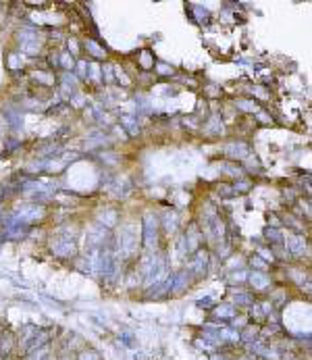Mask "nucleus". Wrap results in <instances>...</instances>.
I'll return each instance as SVG.
<instances>
[{"mask_svg": "<svg viewBox=\"0 0 312 360\" xmlns=\"http://www.w3.org/2000/svg\"><path fill=\"white\" fill-rule=\"evenodd\" d=\"M156 240H158V219L152 213L144 217V244L146 248H154Z\"/></svg>", "mask_w": 312, "mask_h": 360, "instance_id": "obj_1", "label": "nucleus"}, {"mask_svg": "<svg viewBox=\"0 0 312 360\" xmlns=\"http://www.w3.org/2000/svg\"><path fill=\"white\" fill-rule=\"evenodd\" d=\"M52 252L57 256H60V258H69V256L75 254V244L71 240H58V241L52 244Z\"/></svg>", "mask_w": 312, "mask_h": 360, "instance_id": "obj_2", "label": "nucleus"}, {"mask_svg": "<svg viewBox=\"0 0 312 360\" xmlns=\"http://www.w3.org/2000/svg\"><path fill=\"white\" fill-rule=\"evenodd\" d=\"M225 154L229 159H246V156H250V148L244 142H233L225 146Z\"/></svg>", "mask_w": 312, "mask_h": 360, "instance_id": "obj_3", "label": "nucleus"}, {"mask_svg": "<svg viewBox=\"0 0 312 360\" xmlns=\"http://www.w3.org/2000/svg\"><path fill=\"white\" fill-rule=\"evenodd\" d=\"M192 273H196V275H204L206 269H208V254L206 252H198L196 258H194V262L190 264Z\"/></svg>", "mask_w": 312, "mask_h": 360, "instance_id": "obj_4", "label": "nucleus"}, {"mask_svg": "<svg viewBox=\"0 0 312 360\" xmlns=\"http://www.w3.org/2000/svg\"><path fill=\"white\" fill-rule=\"evenodd\" d=\"M190 281H192L190 273L181 271V273H177V275H173V285H171V289H175V292L179 294V292H183V289L190 285Z\"/></svg>", "mask_w": 312, "mask_h": 360, "instance_id": "obj_5", "label": "nucleus"}, {"mask_svg": "<svg viewBox=\"0 0 312 360\" xmlns=\"http://www.w3.org/2000/svg\"><path fill=\"white\" fill-rule=\"evenodd\" d=\"M250 283L254 285V289H267L271 285V279L267 277V273H260V271H254L250 275Z\"/></svg>", "mask_w": 312, "mask_h": 360, "instance_id": "obj_6", "label": "nucleus"}, {"mask_svg": "<svg viewBox=\"0 0 312 360\" xmlns=\"http://www.w3.org/2000/svg\"><path fill=\"white\" fill-rule=\"evenodd\" d=\"M287 246H290V252L300 256V254H304V250H306V240H304V236H292L287 240Z\"/></svg>", "mask_w": 312, "mask_h": 360, "instance_id": "obj_7", "label": "nucleus"}, {"mask_svg": "<svg viewBox=\"0 0 312 360\" xmlns=\"http://www.w3.org/2000/svg\"><path fill=\"white\" fill-rule=\"evenodd\" d=\"M121 123H123V127L129 131V136H137L139 134V127H137V123H136L134 117H121Z\"/></svg>", "mask_w": 312, "mask_h": 360, "instance_id": "obj_8", "label": "nucleus"}, {"mask_svg": "<svg viewBox=\"0 0 312 360\" xmlns=\"http://www.w3.org/2000/svg\"><path fill=\"white\" fill-rule=\"evenodd\" d=\"M218 169L225 171V173L231 175V177H239L241 173H244V169L237 167V165H231V162H221V165H218Z\"/></svg>", "mask_w": 312, "mask_h": 360, "instance_id": "obj_9", "label": "nucleus"}, {"mask_svg": "<svg viewBox=\"0 0 312 360\" xmlns=\"http://www.w3.org/2000/svg\"><path fill=\"white\" fill-rule=\"evenodd\" d=\"M214 317H218V319H233V317H235V308L229 306V304H223L221 308L214 310Z\"/></svg>", "mask_w": 312, "mask_h": 360, "instance_id": "obj_10", "label": "nucleus"}, {"mask_svg": "<svg viewBox=\"0 0 312 360\" xmlns=\"http://www.w3.org/2000/svg\"><path fill=\"white\" fill-rule=\"evenodd\" d=\"M218 333V340H227V341H239V333H237V329H221V331H216Z\"/></svg>", "mask_w": 312, "mask_h": 360, "instance_id": "obj_11", "label": "nucleus"}, {"mask_svg": "<svg viewBox=\"0 0 312 360\" xmlns=\"http://www.w3.org/2000/svg\"><path fill=\"white\" fill-rule=\"evenodd\" d=\"M85 48H88V50L92 52V57H94V59H104V50L100 48V46H98L96 42L88 40V42H85Z\"/></svg>", "mask_w": 312, "mask_h": 360, "instance_id": "obj_12", "label": "nucleus"}, {"mask_svg": "<svg viewBox=\"0 0 312 360\" xmlns=\"http://www.w3.org/2000/svg\"><path fill=\"white\" fill-rule=\"evenodd\" d=\"M264 236H267L269 241H273V244H279L281 240H283V236H281V231L275 229V227H269L267 231H264Z\"/></svg>", "mask_w": 312, "mask_h": 360, "instance_id": "obj_13", "label": "nucleus"}, {"mask_svg": "<svg viewBox=\"0 0 312 360\" xmlns=\"http://www.w3.org/2000/svg\"><path fill=\"white\" fill-rule=\"evenodd\" d=\"M237 106L241 108V111H248V113L256 111V102H254V100H237Z\"/></svg>", "mask_w": 312, "mask_h": 360, "instance_id": "obj_14", "label": "nucleus"}, {"mask_svg": "<svg viewBox=\"0 0 312 360\" xmlns=\"http://www.w3.org/2000/svg\"><path fill=\"white\" fill-rule=\"evenodd\" d=\"M29 360H50V354H48V350H46V348H42V350H36L34 356H31Z\"/></svg>", "mask_w": 312, "mask_h": 360, "instance_id": "obj_15", "label": "nucleus"}, {"mask_svg": "<svg viewBox=\"0 0 312 360\" xmlns=\"http://www.w3.org/2000/svg\"><path fill=\"white\" fill-rule=\"evenodd\" d=\"M252 338H256V329H252V327H248V329L239 335V340H246V341H252Z\"/></svg>", "mask_w": 312, "mask_h": 360, "instance_id": "obj_16", "label": "nucleus"}, {"mask_svg": "<svg viewBox=\"0 0 312 360\" xmlns=\"http://www.w3.org/2000/svg\"><path fill=\"white\" fill-rule=\"evenodd\" d=\"M77 360H100V356L96 354V352H92V350H88V352H83L81 356H77Z\"/></svg>", "mask_w": 312, "mask_h": 360, "instance_id": "obj_17", "label": "nucleus"}, {"mask_svg": "<svg viewBox=\"0 0 312 360\" xmlns=\"http://www.w3.org/2000/svg\"><path fill=\"white\" fill-rule=\"evenodd\" d=\"M235 304H252V296L239 294V296H235Z\"/></svg>", "mask_w": 312, "mask_h": 360, "instance_id": "obj_18", "label": "nucleus"}, {"mask_svg": "<svg viewBox=\"0 0 312 360\" xmlns=\"http://www.w3.org/2000/svg\"><path fill=\"white\" fill-rule=\"evenodd\" d=\"M248 187H250V181H237L233 190H235V194H237V192H248Z\"/></svg>", "mask_w": 312, "mask_h": 360, "instance_id": "obj_19", "label": "nucleus"}, {"mask_svg": "<svg viewBox=\"0 0 312 360\" xmlns=\"http://www.w3.org/2000/svg\"><path fill=\"white\" fill-rule=\"evenodd\" d=\"M200 308H210V304H213V298H202V300H198L196 302Z\"/></svg>", "mask_w": 312, "mask_h": 360, "instance_id": "obj_20", "label": "nucleus"}, {"mask_svg": "<svg viewBox=\"0 0 312 360\" xmlns=\"http://www.w3.org/2000/svg\"><path fill=\"white\" fill-rule=\"evenodd\" d=\"M142 65H144V67H150V65H152V60H150V52H144V54H142Z\"/></svg>", "mask_w": 312, "mask_h": 360, "instance_id": "obj_21", "label": "nucleus"}, {"mask_svg": "<svg viewBox=\"0 0 312 360\" xmlns=\"http://www.w3.org/2000/svg\"><path fill=\"white\" fill-rule=\"evenodd\" d=\"M158 71H160L162 75H169V73H173V69L167 67V65H158Z\"/></svg>", "mask_w": 312, "mask_h": 360, "instance_id": "obj_22", "label": "nucleus"}, {"mask_svg": "<svg viewBox=\"0 0 312 360\" xmlns=\"http://www.w3.org/2000/svg\"><path fill=\"white\" fill-rule=\"evenodd\" d=\"M260 254H262V258H267V260H271V258H273V254L269 252V250H262L260 248Z\"/></svg>", "mask_w": 312, "mask_h": 360, "instance_id": "obj_23", "label": "nucleus"}, {"mask_svg": "<svg viewBox=\"0 0 312 360\" xmlns=\"http://www.w3.org/2000/svg\"><path fill=\"white\" fill-rule=\"evenodd\" d=\"M252 264H256V267H260V269H262V267H264V262H262V260H260V258H256V256H254V258H252Z\"/></svg>", "mask_w": 312, "mask_h": 360, "instance_id": "obj_24", "label": "nucleus"}, {"mask_svg": "<svg viewBox=\"0 0 312 360\" xmlns=\"http://www.w3.org/2000/svg\"><path fill=\"white\" fill-rule=\"evenodd\" d=\"M77 71H79V77H85V62H79V69H77Z\"/></svg>", "mask_w": 312, "mask_h": 360, "instance_id": "obj_25", "label": "nucleus"}, {"mask_svg": "<svg viewBox=\"0 0 312 360\" xmlns=\"http://www.w3.org/2000/svg\"><path fill=\"white\" fill-rule=\"evenodd\" d=\"M69 50H73V54H77V44L73 40H69Z\"/></svg>", "mask_w": 312, "mask_h": 360, "instance_id": "obj_26", "label": "nucleus"}, {"mask_svg": "<svg viewBox=\"0 0 312 360\" xmlns=\"http://www.w3.org/2000/svg\"><path fill=\"white\" fill-rule=\"evenodd\" d=\"M65 360H71V358H65Z\"/></svg>", "mask_w": 312, "mask_h": 360, "instance_id": "obj_27", "label": "nucleus"}]
</instances>
